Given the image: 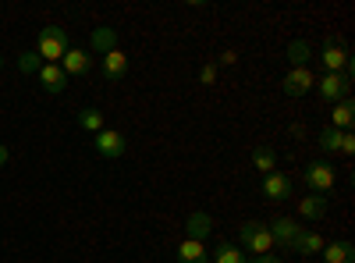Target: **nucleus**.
I'll use <instances>...</instances> for the list:
<instances>
[{
  "instance_id": "obj_1",
  "label": "nucleus",
  "mask_w": 355,
  "mask_h": 263,
  "mask_svg": "<svg viewBox=\"0 0 355 263\" xmlns=\"http://www.w3.org/2000/svg\"><path fill=\"white\" fill-rule=\"evenodd\" d=\"M239 239H242V253L245 256H270V249H274L270 228L259 224V221H245L242 231H239Z\"/></svg>"
},
{
  "instance_id": "obj_2",
  "label": "nucleus",
  "mask_w": 355,
  "mask_h": 263,
  "mask_svg": "<svg viewBox=\"0 0 355 263\" xmlns=\"http://www.w3.org/2000/svg\"><path fill=\"white\" fill-rule=\"evenodd\" d=\"M36 53L43 57V65H61V57L68 53V33L61 25H50L40 33V43H36Z\"/></svg>"
},
{
  "instance_id": "obj_3",
  "label": "nucleus",
  "mask_w": 355,
  "mask_h": 263,
  "mask_svg": "<svg viewBox=\"0 0 355 263\" xmlns=\"http://www.w3.org/2000/svg\"><path fill=\"white\" fill-rule=\"evenodd\" d=\"M320 150L323 153H341V157H352L355 153V135L352 132H338V128H323L320 132Z\"/></svg>"
},
{
  "instance_id": "obj_4",
  "label": "nucleus",
  "mask_w": 355,
  "mask_h": 263,
  "mask_svg": "<svg viewBox=\"0 0 355 263\" xmlns=\"http://www.w3.org/2000/svg\"><path fill=\"white\" fill-rule=\"evenodd\" d=\"M93 146H96V153L107 157V160H117V157H125V153H128V139H125L121 132H114V128L96 132Z\"/></svg>"
},
{
  "instance_id": "obj_5",
  "label": "nucleus",
  "mask_w": 355,
  "mask_h": 263,
  "mask_svg": "<svg viewBox=\"0 0 355 263\" xmlns=\"http://www.w3.org/2000/svg\"><path fill=\"white\" fill-rule=\"evenodd\" d=\"M334 182H338V174H334V167H331V164L316 160V164H309V167H306V185H309L316 196H327V192L334 189Z\"/></svg>"
},
{
  "instance_id": "obj_6",
  "label": "nucleus",
  "mask_w": 355,
  "mask_h": 263,
  "mask_svg": "<svg viewBox=\"0 0 355 263\" xmlns=\"http://www.w3.org/2000/svg\"><path fill=\"white\" fill-rule=\"evenodd\" d=\"M316 90H320V96L327 100V103H338V100H345L352 93V78H345L341 71H327V75L316 82Z\"/></svg>"
},
{
  "instance_id": "obj_7",
  "label": "nucleus",
  "mask_w": 355,
  "mask_h": 263,
  "mask_svg": "<svg viewBox=\"0 0 355 263\" xmlns=\"http://www.w3.org/2000/svg\"><path fill=\"white\" fill-rule=\"evenodd\" d=\"M316 90V75L309 71V68H291L288 75H284V93L288 96H306V93H313Z\"/></svg>"
},
{
  "instance_id": "obj_8",
  "label": "nucleus",
  "mask_w": 355,
  "mask_h": 263,
  "mask_svg": "<svg viewBox=\"0 0 355 263\" xmlns=\"http://www.w3.org/2000/svg\"><path fill=\"white\" fill-rule=\"evenodd\" d=\"M266 228H270V239H274V246H295V239H299V221H295V217H277L274 224H266Z\"/></svg>"
},
{
  "instance_id": "obj_9",
  "label": "nucleus",
  "mask_w": 355,
  "mask_h": 263,
  "mask_svg": "<svg viewBox=\"0 0 355 263\" xmlns=\"http://www.w3.org/2000/svg\"><path fill=\"white\" fill-rule=\"evenodd\" d=\"M100 68H103V78L121 82V78L128 75V57H125L121 50H110V53H103V57H100Z\"/></svg>"
},
{
  "instance_id": "obj_10",
  "label": "nucleus",
  "mask_w": 355,
  "mask_h": 263,
  "mask_svg": "<svg viewBox=\"0 0 355 263\" xmlns=\"http://www.w3.org/2000/svg\"><path fill=\"white\" fill-rule=\"evenodd\" d=\"M40 82H43V90L53 93V96L68 90V75L61 71V65H43L40 68Z\"/></svg>"
},
{
  "instance_id": "obj_11",
  "label": "nucleus",
  "mask_w": 355,
  "mask_h": 263,
  "mask_svg": "<svg viewBox=\"0 0 355 263\" xmlns=\"http://www.w3.org/2000/svg\"><path fill=\"white\" fill-rule=\"evenodd\" d=\"M263 196H266V199H288V196H291V182L284 178L281 171L263 174Z\"/></svg>"
},
{
  "instance_id": "obj_12",
  "label": "nucleus",
  "mask_w": 355,
  "mask_h": 263,
  "mask_svg": "<svg viewBox=\"0 0 355 263\" xmlns=\"http://www.w3.org/2000/svg\"><path fill=\"white\" fill-rule=\"evenodd\" d=\"M320 61H323V68H327V71H345V65L352 61V53H348L345 46H338V43L331 40L327 46H323V53H320Z\"/></svg>"
},
{
  "instance_id": "obj_13",
  "label": "nucleus",
  "mask_w": 355,
  "mask_h": 263,
  "mask_svg": "<svg viewBox=\"0 0 355 263\" xmlns=\"http://www.w3.org/2000/svg\"><path fill=\"white\" fill-rule=\"evenodd\" d=\"M89 68H93V57H89L85 50H68L61 57V71L64 75H85Z\"/></svg>"
},
{
  "instance_id": "obj_14",
  "label": "nucleus",
  "mask_w": 355,
  "mask_h": 263,
  "mask_svg": "<svg viewBox=\"0 0 355 263\" xmlns=\"http://www.w3.org/2000/svg\"><path fill=\"white\" fill-rule=\"evenodd\" d=\"M89 43H93V50L103 57V53L117 50V33H114L110 25H100V28H93V36H89Z\"/></svg>"
},
{
  "instance_id": "obj_15",
  "label": "nucleus",
  "mask_w": 355,
  "mask_h": 263,
  "mask_svg": "<svg viewBox=\"0 0 355 263\" xmlns=\"http://www.w3.org/2000/svg\"><path fill=\"white\" fill-rule=\"evenodd\" d=\"M352 121H355V103H352V96H345V100L334 103V125H331V128L352 132Z\"/></svg>"
},
{
  "instance_id": "obj_16",
  "label": "nucleus",
  "mask_w": 355,
  "mask_h": 263,
  "mask_svg": "<svg viewBox=\"0 0 355 263\" xmlns=\"http://www.w3.org/2000/svg\"><path fill=\"white\" fill-rule=\"evenodd\" d=\"M313 46L306 43V40H291L288 43V61H291V68H309V61H313Z\"/></svg>"
},
{
  "instance_id": "obj_17",
  "label": "nucleus",
  "mask_w": 355,
  "mask_h": 263,
  "mask_svg": "<svg viewBox=\"0 0 355 263\" xmlns=\"http://www.w3.org/2000/svg\"><path fill=\"white\" fill-rule=\"evenodd\" d=\"M323 263H355V246L352 242H331V246H323Z\"/></svg>"
},
{
  "instance_id": "obj_18",
  "label": "nucleus",
  "mask_w": 355,
  "mask_h": 263,
  "mask_svg": "<svg viewBox=\"0 0 355 263\" xmlns=\"http://www.w3.org/2000/svg\"><path fill=\"white\" fill-rule=\"evenodd\" d=\"M299 256H316V253H323V239L316 235V231H299V239H295V246H291Z\"/></svg>"
},
{
  "instance_id": "obj_19",
  "label": "nucleus",
  "mask_w": 355,
  "mask_h": 263,
  "mask_svg": "<svg viewBox=\"0 0 355 263\" xmlns=\"http://www.w3.org/2000/svg\"><path fill=\"white\" fill-rule=\"evenodd\" d=\"M299 214L306 217V221H320L323 214H327V196H306V199H299Z\"/></svg>"
},
{
  "instance_id": "obj_20",
  "label": "nucleus",
  "mask_w": 355,
  "mask_h": 263,
  "mask_svg": "<svg viewBox=\"0 0 355 263\" xmlns=\"http://www.w3.org/2000/svg\"><path fill=\"white\" fill-rule=\"evenodd\" d=\"M178 263H210V256H206L202 242H196V239H185L182 246H178Z\"/></svg>"
},
{
  "instance_id": "obj_21",
  "label": "nucleus",
  "mask_w": 355,
  "mask_h": 263,
  "mask_svg": "<svg viewBox=\"0 0 355 263\" xmlns=\"http://www.w3.org/2000/svg\"><path fill=\"white\" fill-rule=\"evenodd\" d=\"M252 167L263 171V174L277 171V153L270 150V146H256V150H252Z\"/></svg>"
},
{
  "instance_id": "obj_22",
  "label": "nucleus",
  "mask_w": 355,
  "mask_h": 263,
  "mask_svg": "<svg viewBox=\"0 0 355 263\" xmlns=\"http://www.w3.org/2000/svg\"><path fill=\"white\" fill-rule=\"evenodd\" d=\"M210 228H214V221H210V214H202V210H196V214L189 217V239H196V242H202L206 235H210Z\"/></svg>"
},
{
  "instance_id": "obj_23",
  "label": "nucleus",
  "mask_w": 355,
  "mask_h": 263,
  "mask_svg": "<svg viewBox=\"0 0 355 263\" xmlns=\"http://www.w3.org/2000/svg\"><path fill=\"white\" fill-rule=\"evenodd\" d=\"M214 263H249V256H245L239 246H227V242H220V246L214 249Z\"/></svg>"
},
{
  "instance_id": "obj_24",
  "label": "nucleus",
  "mask_w": 355,
  "mask_h": 263,
  "mask_svg": "<svg viewBox=\"0 0 355 263\" xmlns=\"http://www.w3.org/2000/svg\"><path fill=\"white\" fill-rule=\"evenodd\" d=\"M78 128H85V132H103V114L96 110V107H85V110H78Z\"/></svg>"
},
{
  "instance_id": "obj_25",
  "label": "nucleus",
  "mask_w": 355,
  "mask_h": 263,
  "mask_svg": "<svg viewBox=\"0 0 355 263\" xmlns=\"http://www.w3.org/2000/svg\"><path fill=\"white\" fill-rule=\"evenodd\" d=\"M18 68H21L25 75H40V68H43V57H40L36 50H21V53H18Z\"/></svg>"
},
{
  "instance_id": "obj_26",
  "label": "nucleus",
  "mask_w": 355,
  "mask_h": 263,
  "mask_svg": "<svg viewBox=\"0 0 355 263\" xmlns=\"http://www.w3.org/2000/svg\"><path fill=\"white\" fill-rule=\"evenodd\" d=\"M214 78H217V65H206V68L199 71V82H202V85H214Z\"/></svg>"
},
{
  "instance_id": "obj_27",
  "label": "nucleus",
  "mask_w": 355,
  "mask_h": 263,
  "mask_svg": "<svg viewBox=\"0 0 355 263\" xmlns=\"http://www.w3.org/2000/svg\"><path fill=\"white\" fill-rule=\"evenodd\" d=\"M252 263H281L277 256H252Z\"/></svg>"
},
{
  "instance_id": "obj_28",
  "label": "nucleus",
  "mask_w": 355,
  "mask_h": 263,
  "mask_svg": "<svg viewBox=\"0 0 355 263\" xmlns=\"http://www.w3.org/2000/svg\"><path fill=\"white\" fill-rule=\"evenodd\" d=\"M4 164H8V146L0 142V167H4Z\"/></svg>"
},
{
  "instance_id": "obj_29",
  "label": "nucleus",
  "mask_w": 355,
  "mask_h": 263,
  "mask_svg": "<svg viewBox=\"0 0 355 263\" xmlns=\"http://www.w3.org/2000/svg\"><path fill=\"white\" fill-rule=\"evenodd\" d=\"M0 68H4V57H0Z\"/></svg>"
}]
</instances>
